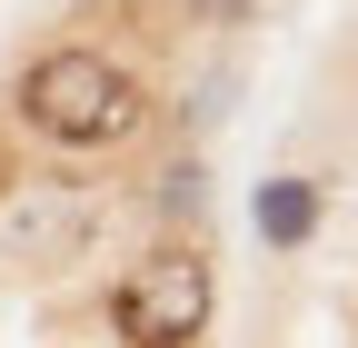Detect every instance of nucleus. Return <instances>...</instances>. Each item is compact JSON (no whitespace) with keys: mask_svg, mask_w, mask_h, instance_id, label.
Instances as JSON below:
<instances>
[{"mask_svg":"<svg viewBox=\"0 0 358 348\" xmlns=\"http://www.w3.org/2000/svg\"><path fill=\"white\" fill-rule=\"evenodd\" d=\"M249 219H259L268 249H308V239H319V189H308V180H268Z\"/></svg>","mask_w":358,"mask_h":348,"instance_id":"3","label":"nucleus"},{"mask_svg":"<svg viewBox=\"0 0 358 348\" xmlns=\"http://www.w3.org/2000/svg\"><path fill=\"white\" fill-rule=\"evenodd\" d=\"M10 110H20V129H30L40 150L90 159V150H120L129 129L150 119V90H140V80H129L110 50H90V40H60V50H40V60L20 70Z\"/></svg>","mask_w":358,"mask_h":348,"instance_id":"1","label":"nucleus"},{"mask_svg":"<svg viewBox=\"0 0 358 348\" xmlns=\"http://www.w3.org/2000/svg\"><path fill=\"white\" fill-rule=\"evenodd\" d=\"M199 199H209V180H199V159H179L169 180H159V209H169V219H199Z\"/></svg>","mask_w":358,"mask_h":348,"instance_id":"4","label":"nucleus"},{"mask_svg":"<svg viewBox=\"0 0 358 348\" xmlns=\"http://www.w3.org/2000/svg\"><path fill=\"white\" fill-rule=\"evenodd\" d=\"M189 10H199V20H239L249 0H189Z\"/></svg>","mask_w":358,"mask_h":348,"instance_id":"5","label":"nucleus"},{"mask_svg":"<svg viewBox=\"0 0 358 348\" xmlns=\"http://www.w3.org/2000/svg\"><path fill=\"white\" fill-rule=\"evenodd\" d=\"M209 298H219L209 249L199 239H159L140 269H129V289H120V328H129V348H199Z\"/></svg>","mask_w":358,"mask_h":348,"instance_id":"2","label":"nucleus"}]
</instances>
